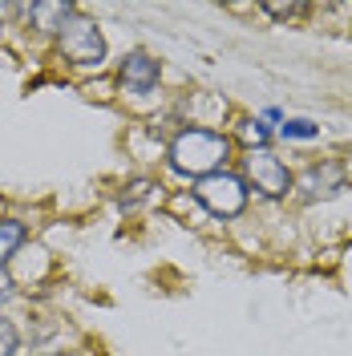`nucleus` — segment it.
<instances>
[{"instance_id":"obj_12","label":"nucleus","mask_w":352,"mask_h":356,"mask_svg":"<svg viewBox=\"0 0 352 356\" xmlns=\"http://www.w3.org/2000/svg\"><path fill=\"white\" fill-rule=\"evenodd\" d=\"M264 17H271L275 24H300L308 21L312 13H316V4H304V0H287V4H275V0H264V4H255Z\"/></svg>"},{"instance_id":"obj_2","label":"nucleus","mask_w":352,"mask_h":356,"mask_svg":"<svg viewBox=\"0 0 352 356\" xmlns=\"http://www.w3.org/2000/svg\"><path fill=\"white\" fill-rule=\"evenodd\" d=\"M49 53H53V57L61 61V69H69L73 77H97V73L110 69V41H106L102 24L93 21L89 13H77V17L61 29V37L53 41Z\"/></svg>"},{"instance_id":"obj_6","label":"nucleus","mask_w":352,"mask_h":356,"mask_svg":"<svg viewBox=\"0 0 352 356\" xmlns=\"http://www.w3.org/2000/svg\"><path fill=\"white\" fill-rule=\"evenodd\" d=\"M122 102H150L162 93V61L146 49H126L110 69Z\"/></svg>"},{"instance_id":"obj_13","label":"nucleus","mask_w":352,"mask_h":356,"mask_svg":"<svg viewBox=\"0 0 352 356\" xmlns=\"http://www.w3.org/2000/svg\"><path fill=\"white\" fill-rule=\"evenodd\" d=\"M0 356H24V328L8 312L0 316Z\"/></svg>"},{"instance_id":"obj_1","label":"nucleus","mask_w":352,"mask_h":356,"mask_svg":"<svg viewBox=\"0 0 352 356\" xmlns=\"http://www.w3.org/2000/svg\"><path fill=\"white\" fill-rule=\"evenodd\" d=\"M235 158H239V150H235V142H231L227 130L182 122L170 134V142L162 146V170H166V178H175V182L195 186L202 178L219 175V170H231Z\"/></svg>"},{"instance_id":"obj_14","label":"nucleus","mask_w":352,"mask_h":356,"mask_svg":"<svg viewBox=\"0 0 352 356\" xmlns=\"http://www.w3.org/2000/svg\"><path fill=\"white\" fill-rule=\"evenodd\" d=\"M21 296H24V291H21V284L13 280V271H8V267H0V316L13 308Z\"/></svg>"},{"instance_id":"obj_8","label":"nucleus","mask_w":352,"mask_h":356,"mask_svg":"<svg viewBox=\"0 0 352 356\" xmlns=\"http://www.w3.org/2000/svg\"><path fill=\"white\" fill-rule=\"evenodd\" d=\"M37 239V222H29L17 211H0V267H13L17 255Z\"/></svg>"},{"instance_id":"obj_4","label":"nucleus","mask_w":352,"mask_h":356,"mask_svg":"<svg viewBox=\"0 0 352 356\" xmlns=\"http://www.w3.org/2000/svg\"><path fill=\"white\" fill-rule=\"evenodd\" d=\"M191 195H195L198 207L211 215V222H239V219L251 215V202H255V195L247 191V182H243V175L235 166L195 182Z\"/></svg>"},{"instance_id":"obj_9","label":"nucleus","mask_w":352,"mask_h":356,"mask_svg":"<svg viewBox=\"0 0 352 356\" xmlns=\"http://www.w3.org/2000/svg\"><path fill=\"white\" fill-rule=\"evenodd\" d=\"M227 134H231L235 150H267V146H275V130L267 126L259 113H239V118H231V122H227Z\"/></svg>"},{"instance_id":"obj_16","label":"nucleus","mask_w":352,"mask_h":356,"mask_svg":"<svg viewBox=\"0 0 352 356\" xmlns=\"http://www.w3.org/2000/svg\"><path fill=\"white\" fill-rule=\"evenodd\" d=\"M24 356H65V353H41V348H33V353H24Z\"/></svg>"},{"instance_id":"obj_15","label":"nucleus","mask_w":352,"mask_h":356,"mask_svg":"<svg viewBox=\"0 0 352 356\" xmlns=\"http://www.w3.org/2000/svg\"><path fill=\"white\" fill-rule=\"evenodd\" d=\"M259 118H264V122L271 126V130H280V126H284V118H287V113L280 110V106H264V110H259Z\"/></svg>"},{"instance_id":"obj_10","label":"nucleus","mask_w":352,"mask_h":356,"mask_svg":"<svg viewBox=\"0 0 352 356\" xmlns=\"http://www.w3.org/2000/svg\"><path fill=\"white\" fill-rule=\"evenodd\" d=\"M162 182H158L154 175H134L130 182H122L118 186V207L122 211H138L142 202H162Z\"/></svg>"},{"instance_id":"obj_11","label":"nucleus","mask_w":352,"mask_h":356,"mask_svg":"<svg viewBox=\"0 0 352 356\" xmlns=\"http://www.w3.org/2000/svg\"><path fill=\"white\" fill-rule=\"evenodd\" d=\"M324 138V126L316 122V118H296V113H287L284 126L275 130V142H320Z\"/></svg>"},{"instance_id":"obj_5","label":"nucleus","mask_w":352,"mask_h":356,"mask_svg":"<svg viewBox=\"0 0 352 356\" xmlns=\"http://www.w3.org/2000/svg\"><path fill=\"white\" fill-rule=\"evenodd\" d=\"M352 191L344 158H312L304 166H296V199L304 207H324V202L344 199Z\"/></svg>"},{"instance_id":"obj_7","label":"nucleus","mask_w":352,"mask_h":356,"mask_svg":"<svg viewBox=\"0 0 352 356\" xmlns=\"http://www.w3.org/2000/svg\"><path fill=\"white\" fill-rule=\"evenodd\" d=\"M77 13H81V8H77L73 0H29L24 13H21V29L33 41H41L45 49H53V41L61 37V29H65Z\"/></svg>"},{"instance_id":"obj_3","label":"nucleus","mask_w":352,"mask_h":356,"mask_svg":"<svg viewBox=\"0 0 352 356\" xmlns=\"http://www.w3.org/2000/svg\"><path fill=\"white\" fill-rule=\"evenodd\" d=\"M235 170L243 175V182L255 195V202H264V207H287L296 199V166L275 146H267V150H239Z\"/></svg>"}]
</instances>
